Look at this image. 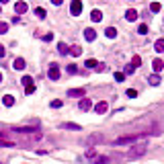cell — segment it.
Segmentation results:
<instances>
[{
  "label": "cell",
  "mask_w": 164,
  "mask_h": 164,
  "mask_svg": "<svg viewBox=\"0 0 164 164\" xmlns=\"http://www.w3.org/2000/svg\"><path fill=\"white\" fill-rule=\"evenodd\" d=\"M148 134H139V135H125V138H119L115 139V144L117 146H123V144H134V142H139V139H146Z\"/></svg>",
  "instance_id": "1"
},
{
  "label": "cell",
  "mask_w": 164,
  "mask_h": 164,
  "mask_svg": "<svg viewBox=\"0 0 164 164\" xmlns=\"http://www.w3.org/2000/svg\"><path fill=\"white\" fill-rule=\"evenodd\" d=\"M146 152H148V148H146L144 144H139V146H134V148L127 152V158H138V156H144Z\"/></svg>",
  "instance_id": "2"
},
{
  "label": "cell",
  "mask_w": 164,
  "mask_h": 164,
  "mask_svg": "<svg viewBox=\"0 0 164 164\" xmlns=\"http://www.w3.org/2000/svg\"><path fill=\"white\" fill-rule=\"evenodd\" d=\"M21 82H23V86H25L27 95H33V92H35V84H33V78H31V76H23Z\"/></svg>",
  "instance_id": "3"
},
{
  "label": "cell",
  "mask_w": 164,
  "mask_h": 164,
  "mask_svg": "<svg viewBox=\"0 0 164 164\" xmlns=\"http://www.w3.org/2000/svg\"><path fill=\"white\" fill-rule=\"evenodd\" d=\"M70 12L72 16H78L82 12V0H72V4H70Z\"/></svg>",
  "instance_id": "4"
},
{
  "label": "cell",
  "mask_w": 164,
  "mask_h": 164,
  "mask_svg": "<svg viewBox=\"0 0 164 164\" xmlns=\"http://www.w3.org/2000/svg\"><path fill=\"white\" fill-rule=\"evenodd\" d=\"M47 76H49L51 80H58V78H60V68H58V64H51V66H49V72H47Z\"/></svg>",
  "instance_id": "5"
},
{
  "label": "cell",
  "mask_w": 164,
  "mask_h": 164,
  "mask_svg": "<svg viewBox=\"0 0 164 164\" xmlns=\"http://www.w3.org/2000/svg\"><path fill=\"white\" fill-rule=\"evenodd\" d=\"M0 146H6V148H12V146H15V142H12L10 138H6V134H4V131H0Z\"/></svg>",
  "instance_id": "6"
},
{
  "label": "cell",
  "mask_w": 164,
  "mask_h": 164,
  "mask_svg": "<svg viewBox=\"0 0 164 164\" xmlns=\"http://www.w3.org/2000/svg\"><path fill=\"white\" fill-rule=\"evenodd\" d=\"M27 8H29V6H27V2H23V0H19V2L15 4V12H16V15H23V12H27Z\"/></svg>",
  "instance_id": "7"
},
{
  "label": "cell",
  "mask_w": 164,
  "mask_h": 164,
  "mask_svg": "<svg viewBox=\"0 0 164 164\" xmlns=\"http://www.w3.org/2000/svg\"><path fill=\"white\" fill-rule=\"evenodd\" d=\"M107 109H109V105L105 103V101H101V103L95 105V111H96L99 115H105V113H107Z\"/></svg>",
  "instance_id": "8"
},
{
  "label": "cell",
  "mask_w": 164,
  "mask_h": 164,
  "mask_svg": "<svg viewBox=\"0 0 164 164\" xmlns=\"http://www.w3.org/2000/svg\"><path fill=\"white\" fill-rule=\"evenodd\" d=\"M78 107H80V111H88L90 107H92V103H90V99H82L78 103Z\"/></svg>",
  "instance_id": "9"
},
{
  "label": "cell",
  "mask_w": 164,
  "mask_h": 164,
  "mask_svg": "<svg viewBox=\"0 0 164 164\" xmlns=\"http://www.w3.org/2000/svg\"><path fill=\"white\" fill-rule=\"evenodd\" d=\"M84 39L86 41H95L96 39V31L95 29H86L84 31Z\"/></svg>",
  "instance_id": "10"
},
{
  "label": "cell",
  "mask_w": 164,
  "mask_h": 164,
  "mask_svg": "<svg viewBox=\"0 0 164 164\" xmlns=\"http://www.w3.org/2000/svg\"><path fill=\"white\" fill-rule=\"evenodd\" d=\"M152 68H154V72L158 74V72H162V70H164V62L162 60H154V62H152Z\"/></svg>",
  "instance_id": "11"
},
{
  "label": "cell",
  "mask_w": 164,
  "mask_h": 164,
  "mask_svg": "<svg viewBox=\"0 0 164 164\" xmlns=\"http://www.w3.org/2000/svg\"><path fill=\"white\" fill-rule=\"evenodd\" d=\"M2 103H4V107H12V105H15V96L12 95H4L2 96Z\"/></svg>",
  "instance_id": "12"
},
{
  "label": "cell",
  "mask_w": 164,
  "mask_h": 164,
  "mask_svg": "<svg viewBox=\"0 0 164 164\" xmlns=\"http://www.w3.org/2000/svg\"><path fill=\"white\" fill-rule=\"evenodd\" d=\"M105 35H107L109 39H115V37H117V29H115V27H107V29H105Z\"/></svg>",
  "instance_id": "13"
},
{
  "label": "cell",
  "mask_w": 164,
  "mask_h": 164,
  "mask_svg": "<svg viewBox=\"0 0 164 164\" xmlns=\"http://www.w3.org/2000/svg\"><path fill=\"white\" fill-rule=\"evenodd\" d=\"M68 96H84V88H72V90H68Z\"/></svg>",
  "instance_id": "14"
},
{
  "label": "cell",
  "mask_w": 164,
  "mask_h": 164,
  "mask_svg": "<svg viewBox=\"0 0 164 164\" xmlns=\"http://www.w3.org/2000/svg\"><path fill=\"white\" fill-rule=\"evenodd\" d=\"M12 68L15 70H25V60H23V58H16L15 64H12Z\"/></svg>",
  "instance_id": "15"
},
{
  "label": "cell",
  "mask_w": 164,
  "mask_h": 164,
  "mask_svg": "<svg viewBox=\"0 0 164 164\" xmlns=\"http://www.w3.org/2000/svg\"><path fill=\"white\" fill-rule=\"evenodd\" d=\"M90 19L95 21V23H99V21H103V12H101V10H92V12H90Z\"/></svg>",
  "instance_id": "16"
},
{
  "label": "cell",
  "mask_w": 164,
  "mask_h": 164,
  "mask_svg": "<svg viewBox=\"0 0 164 164\" xmlns=\"http://www.w3.org/2000/svg\"><path fill=\"white\" fill-rule=\"evenodd\" d=\"M125 19L127 21H138V10H127V12H125Z\"/></svg>",
  "instance_id": "17"
},
{
  "label": "cell",
  "mask_w": 164,
  "mask_h": 164,
  "mask_svg": "<svg viewBox=\"0 0 164 164\" xmlns=\"http://www.w3.org/2000/svg\"><path fill=\"white\" fill-rule=\"evenodd\" d=\"M154 51H158V54H164V39H158L154 43Z\"/></svg>",
  "instance_id": "18"
},
{
  "label": "cell",
  "mask_w": 164,
  "mask_h": 164,
  "mask_svg": "<svg viewBox=\"0 0 164 164\" xmlns=\"http://www.w3.org/2000/svg\"><path fill=\"white\" fill-rule=\"evenodd\" d=\"M70 54L74 55V58H78V55H82V47H80V45H74V47H70Z\"/></svg>",
  "instance_id": "19"
},
{
  "label": "cell",
  "mask_w": 164,
  "mask_h": 164,
  "mask_svg": "<svg viewBox=\"0 0 164 164\" xmlns=\"http://www.w3.org/2000/svg\"><path fill=\"white\" fill-rule=\"evenodd\" d=\"M148 82H150L152 86H158V84H160V76H158V74H152V76L148 78Z\"/></svg>",
  "instance_id": "20"
},
{
  "label": "cell",
  "mask_w": 164,
  "mask_h": 164,
  "mask_svg": "<svg viewBox=\"0 0 164 164\" xmlns=\"http://www.w3.org/2000/svg\"><path fill=\"white\" fill-rule=\"evenodd\" d=\"M139 64H142V58H139V55H134V58H131V64H129V66H131V68L135 70V68H138Z\"/></svg>",
  "instance_id": "21"
},
{
  "label": "cell",
  "mask_w": 164,
  "mask_h": 164,
  "mask_svg": "<svg viewBox=\"0 0 164 164\" xmlns=\"http://www.w3.org/2000/svg\"><path fill=\"white\" fill-rule=\"evenodd\" d=\"M58 51H60L62 55H66V54H70V47L66 43H60V45H58Z\"/></svg>",
  "instance_id": "22"
},
{
  "label": "cell",
  "mask_w": 164,
  "mask_h": 164,
  "mask_svg": "<svg viewBox=\"0 0 164 164\" xmlns=\"http://www.w3.org/2000/svg\"><path fill=\"white\" fill-rule=\"evenodd\" d=\"M84 66H86V68H90V70H96L99 62H96V60H86V62H84Z\"/></svg>",
  "instance_id": "23"
},
{
  "label": "cell",
  "mask_w": 164,
  "mask_h": 164,
  "mask_svg": "<svg viewBox=\"0 0 164 164\" xmlns=\"http://www.w3.org/2000/svg\"><path fill=\"white\" fill-rule=\"evenodd\" d=\"M62 127H66V129H76V131H80V125H76V123H64Z\"/></svg>",
  "instance_id": "24"
},
{
  "label": "cell",
  "mask_w": 164,
  "mask_h": 164,
  "mask_svg": "<svg viewBox=\"0 0 164 164\" xmlns=\"http://www.w3.org/2000/svg\"><path fill=\"white\" fill-rule=\"evenodd\" d=\"M160 8H162L160 2H152V4H150V10H152V12H160Z\"/></svg>",
  "instance_id": "25"
},
{
  "label": "cell",
  "mask_w": 164,
  "mask_h": 164,
  "mask_svg": "<svg viewBox=\"0 0 164 164\" xmlns=\"http://www.w3.org/2000/svg\"><path fill=\"white\" fill-rule=\"evenodd\" d=\"M138 33L139 35H148V25H144V23H142V25L138 27Z\"/></svg>",
  "instance_id": "26"
},
{
  "label": "cell",
  "mask_w": 164,
  "mask_h": 164,
  "mask_svg": "<svg viewBox=\"0 0 164 164\" xmlns=\"http://www.w3.org/2000/svg\"><path fill=\"white\" fill-rule=\"evenodd\" d=\"M107 162H109L107 156H99V158H95V164H107Z\"/></svg>",
  "instance_id": "27"
},
{
  "label": "cell",
  "mask_w": 164,
  "mask_h": 164,
  "mask_svg": "<svg viewBox=\"0 0 164 164\" xmlns=\"http://www.w3.org/2000/svg\"><path fill=\"white\" fill-rule=\"evenodd\" d=\"M35 15L39 16V19H45V15H47V12H45V8H35Z\"/></svg>",
  "instance_id": "28"
},
{
  "label": "cell",
  "mask_w": 164,
  "mask_h": 164,
  "mask_svg": "<svg viewBox=\"0 0 164 164\" xmlns=\"http://www.w3.org/2000/svg\"><path fill=\"white\" fill-rule=\"evenodd\" d=\"M62 105H64V101H60V99H55V101H51V107H54V109H60Z\"/></svg>",
  "instance_id": "29"
},
{
  "label": "cell",
  "mask_w": 164,
  "mask_h": 164,
  "mask_svg": "<svg viewBox=\"0 0 164 164\" xmlns=\"http://www.w3.org/2000/svg\"><path fill=\"white\" fill-rule=\"evenodd\" d=\"M66 70H68V74H76V72H78V68H76V64H70V66H68Z\"/></svg>",
  "instance_id": "30"
},
{
  "label": "cell",
  "mask_w": 164,
  "mask_h": 164,
  "mask_svg": "<svg viewBox=\"0 0 164 164\" xmlns=\"http://www.w3.org/2000/svg\"><path fill=\"white\" fill-rule=\"evenodd\" d=\"M6 31H8V25L6 23H0V35H4Z\"/></svg>",
  "instance_id": "31"
},
{
  "label": "cell",
  "mask_w": 164,
  "mask_h": 164,
  "mask_svg": "<svg viewBox=\"0 0 164 164\" xmlns=\"http://www.w3.org/2000/svg\"><path fill=\"white\" fill-rule=\"evenodd\" d=\"M123 78H125V74H121V72H115V80H117V82H123Z\"/></svg>",
  "instance_id": "32"
},
{
  "label": "cell",
  "mask_w": 164,
  "mask_h": 164,
  "mask_svg": "<svg viewBox=\"0 0 164 164\" xmlns=\"http://www.w3.org/2000/svg\"><path fill=\"white\" fill-rule=\"evenodd\" d=\"M127 96H129V99H135V96H138V90L129 88V90H127Z\"/></svg>",
  "instance_id": "33"
},
{
  "label": "cell",
  "mask_w": 164,
  "mask_h": 164,
  "mask_svg": "<svg viewBox=\"0 0 164 164\" xmlns=\"http://www.w3.org/2000/svg\"><path fill=\"white\" fill-rule=\"evenodd\" d=\"M134 72H135V70L131 68V66H125V74H134Z\"/></svg>",
  "instance_id": "34"
},
{
  "label": "cell",
  "mask_w": 164,
  "mask_h": 164,
  "mask_svg": "<svg viewBox=\"0 0 164 164\" xmlns=\"http://www.w3.org/2000/svg\"><path fill=\"white\" fill-rule=\"evenodd\" d=\"M43 39H45V41H51V39H54V35L47 33V35H43Z\"/></svg>",
  "instance_id": "35"
},
{
  "label": "cell",
  "mask_w": 164,
  "mask_h": 164,
  "mask_svg": "<svg viewBox=\"0 0 164 164\" xmlns=\"http://www.w3.org/2000/svg\"><path fill=\"white\" fill-rule=\"evenodd\" d=\"M4 54H6V49H4V45H0V58H4Z\"/></svg>",
  "instance_id": "36"
},
{
  "label": "cell",
  "mask_w": 164,
  "mask_h": 164,
  "mask_svg": "<svg viewBox=\"0 0 164 164\" xmlns=\"http://www.w3.org/2000/svg\"><path fill=\"white\" fill-rule=\"evenodd\" d=\"M96 70H99V72H105L107 68H105V64H99V66H96Z\"/></svg>",
  "instance_id": "37"
},
{
  "label": "cell",
  "mask_w": 164,
  "mask_h": 164,
  "mask_svg": "<svg viewBox=\"0 0 164 164\" xmlns=\"http://www.w3.org/2000/svg\"><path fill=\"white\" fill-rule=\"evenodd\" d=\"M51 2H54V4H55V6H60V4H62V2H64V0H51Z\"/></svg>",
  "instance_id": "38"
},
{
  "label": "cell",
  "mask_w": 164,
  "mask_h": 164,
  "mask_svg": "<svg viewBox=\"0 0 164 164\" xmlns=\"http://www.w3.org/2000/svg\"><path fill=\"white\" fill-rule=\"evenodd\" d=\"M6 2H10V0H0V4H6Z\"/></svg>",
  "instance_id": "39"
},
{
  "label": "cell",
  "mask_w": 164,
  "mask_h": 164,
  "mask_svg": "<svg viewBox=\"0 0 164 164\" xmlns=\"http://www.w3.org/2000/svg\"><path fill=\"white\" fill-rule=\"evenodd\" d=\"M0 82H2V72H0Z\"/></svg>",
  "instance_id": "40"
}]
</instances>
